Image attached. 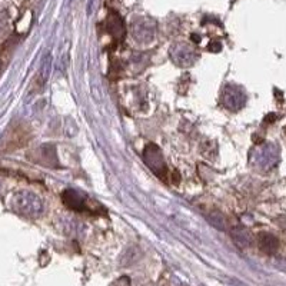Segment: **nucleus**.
<instances>
[{
  "mask_svg": "<svg viewBox=\"0 0 286 286\" xmlns=\"http://www.w3.org/2000/svg\"><path fill=\"white\" fill-rule=\"evenodd\" d=\"M258 245H259V249L262 252H265L268 255L275 254L279 248V242L276 239L275 236L269 235V233H262L258 239Z\"/></svg>",
  "mask_w": 286,
  "mask_h": 286,
  "instance_id": "5",
  "label": "nucleus"
},
{
  "mask_svg": "<svg viewBox=\"0 0 286 286\" xmlns=\"http://www.w3.org/2000/svg\"><path fill=\"white\" fill-rule=\"evenodd\" d=\"M143 160L156 176H159L162 180L166 179L168 169H166V163L163 160L159 146H156L155 143H149L143 150Z\"/></svg>",
  "mask_w": 286,
  "mask_h": 286,
  "instance_id": "1",
  "label": "nucleus"
},
{
  "mask_svg": "<svg viewBox=\"0 0 286 286\" xmlns=\"http://www.w3.org/2000/svg\"><path fill=\"white\" fill-rule=\"evenodd\" d=\"M62 199H63V203L72 211H77V212H82V211H86V202L83 201L82 195L77 193L73 189H67L62 193Z\"/></svg>",
  "mask_w": 286,
  "mask_h": 286,
  "instance_id": "2",
  "label": "nucleus"
},
{
  "mask_svg": "<svg viewBox=\"0 0 286 286\" xmlns=\"http://www.w3.org/2000/svg\"><path fill=\"white\" fill-rule=\"evenodd\" d=\"M106 29L107 32L112 33L117 40H122L125 37V24H123V20L120 19V16L117 13H110L109 17L106 20Z\"/></svg>",
  "mask_w": 286,
  "mask_h": 286,
  "instance_id": "4",
  "label": "nucleus"
},
{
  "mask_svg": "<svg viewBox=\"0 0 286 286\" xmlns=\"http://www.w3.org/2000/svg\"><path fill=\"white\" fill-rule=\"evenodd\" d=\"M172 178H173V183H175V185H178V183L180 182L179 172H178V170H175V172L172 173Z\"/></svg>",
  "mask_w": 286,
  "mask_h": 286,
  "instance_id": "8",
  "label": "nucleus"
},
{
  "mask_svg": "<svg viewBox=\"0 0 286 286\" xmlns=\"http://www.w3.org/2000/svg\"><path fill=\"white\" fill-rule=\"evenodd\" d=\"M208 49H209L211 52H213V53H218V52L222 49V46H221V43L213 42V43H211L209 46H208Z\"/></svg>",
  "mask_w": 286,
  "mask_h": 286,
  "instance_id": "7",
  "label": "nucleus"
},
{
  "mask_svg": "<svg viewBox=\"0 0 286 286\" xmlns=\"http://www.w3.org/2000/svg\"><path fill=\"white\" fill-rule=\"evenodd\" d=\"M231 238L235 245L239 246L241 249H246L252 244V235L244 226H233L231 231Z\"/></svg>",
  "mask_w": 286,
  "mask_h": 286,
  "instance_id": "3",
  "label": "nucleus"
},
{
  "mask_svg": "<svg viewBox=\"0 0 286 286\" xmlns=\"http://www.w3.org/2000/svg\"><path fill=\"white\" fill-rule=\"evenodd\" d=\"M192 39L195 40V43L201 42V37H199V36H196V34H192Z\"/></svg>",
  "mask_w": 286,
  "mask_h": 286,
  "instance_id": "9",
  "label": "nucleus"
},
{
  "mask_svg": "<svg viewBox=\"0 0 286 286\" xmlns=\"http://www.w3.org/2000/svg\"><path fill=\"white\" fill-rule=\"evenodd\" d=\"M208 221L212 223L215 228L218 229H225V225H226V221L223 218V215L221 212H212L209 216H208Z\"/></svg>",
  "mask_w": 286,
  "mask_h": 286,
  "instance_id": "6",
  "label": "nucleus"
}]
</instances>
